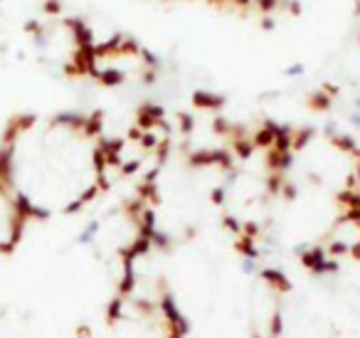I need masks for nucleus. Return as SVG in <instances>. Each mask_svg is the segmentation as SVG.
I'll use <instances>...</instances> for the list:
<instances>
[{"label":"nucleus","instance_id":"f257e3e1","mask_svg":"<svg viewBox=\"0 0 360 338\" xmlns=\"http://www.w3.org/2000/svg\"><path fill=\"white\" fill-rule=\"evenodd\" d=\"M0 173L30 217L74 215L119 173L114 138L99 111L27 116L5 136Z\"/></svg>","mask_w":360,"mask_h":338},{"label":"nucleus","instance_id":"f03ea898","mask_svg":"<svg viewBox=\"0 0 360 338\" xmlns=\"http://www.w3.org/2000/svg\"><path fill=\"white\" fill-rule=\"evenodd\" d=\"M30 215L0 173V252H12L25 232Z\"/></svg>","mask_w":360,"mask_h":338}]
</instances>
